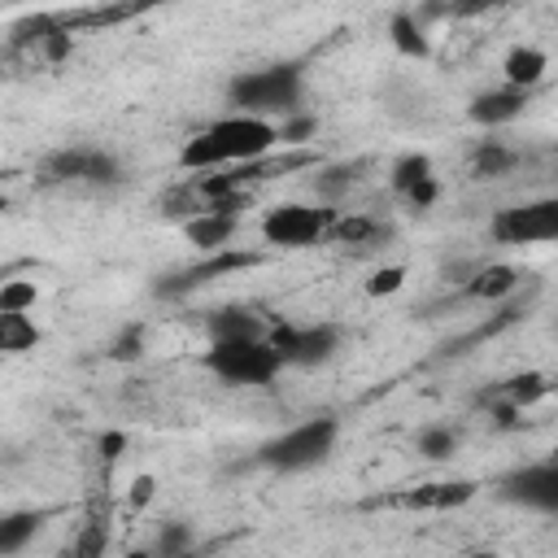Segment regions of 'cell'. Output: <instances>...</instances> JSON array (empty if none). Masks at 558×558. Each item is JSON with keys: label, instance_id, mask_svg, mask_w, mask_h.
Masks as SVG:
<instances>
[{"label": "cell", "instance_id": "f1b7e54d", "mask_svg": "<svg viewBox=\"0 0 558 558\" xmlns=\"http://www.w3.org/2000/svg\"><path fill=\"white\" fill-rule=\"evenodd\" d=\"M187 545H192V536H187L183 523H166L161 536H157V554H183Z\"/></svg>", "mask_w": 558, "mask_h": 558}, {"label": "cell", "instance_id": "484cf974", "mask_svg": "<svg viewBox=\"0 0 558 558\" xmlns=\"http://www.w3.org/2000/svg\"><path fill=\"white\" fill-rule=\"evenodd\" d=\"M314 131H318V118H310V113H288V118L279 122V144H305V140H314Z\"/></svg>", "mask_w": 558, "mask_h": 558}, {"label": "cell", "instance_id": "5b68a950", "mask_svg": "<svg viewBox=\"0 0 558 558\" xmlns=\"http://www.w3.org/2000/svg\"><path fill=\"white\" fill-rule=\"evenodd\" d=\"M488 235L497 244H558V196H541V201H523L510 205L501 214H493Z\"/></svg>", "mask_w": 558, "mask_h": 558}, {"label": "cell", "instance_id": "6da1fadb", "mask_svg": "<svg viewBox=\"0 0 558 558\" xmlns=\"http://www.w3.org/2000/svg\"><path fill=\"white\" fill-rule=\"evenodd\" d=\"M279 144V126L262 113H227L218 122H209L205 131H196L183 148H179V170H222V166H240V161H257Z\"/></svg>", "mask_w": 558, "mask_h": 558}, {"label": "cell", "instance_id": "52a82bcc", "mask_svg": "<svg viewBox=\"0 0 558 558\" xmlns=\"http://www.w3.org/2000/svg\"><path fill=\"white\" fill-rule=\"evenodd\" d=\"M266 336L279 349L283 366H323L340 349V327H331V323H305V327L279 323Z\"/></svg>", "mask_w": 558, "mask_h": 558}, {"label": "cell", "instance_id": "d4e9b609", "mask_svg": "<svg viewBox=\"0 0 558 558\" xmlns=\"http://www.w3.org/2000/svg\"><path fill=\"white\" fill-rule=\"evenodd\" d=\"M31 305H35V283H26V279H4V288H0V314L31 310Z\"/></svg>", "mask_w": 558, "mask_h": 558}, {"label": "cell", "instance_id": "3957f363", "mask_svg": "<svg viewBox=\"0 0 558 558\" xmlns=\"http://www.w3.org/2000/svg\"><path fill=\"white\" fill-rule=\"evenodd\" d=\"M336 436H340V423L331 414H318V418H305L296 427H288L283 436L266 440L257 449V462L270 466V471H310L318 462H327V453L336 449Z\"/></svg>", "mask_w": 558, "mask_h": 558}, {"label": "cell", "instance_id": "4316f807", "mask_svg": "<svg viewBox=\"0 0 558 558\" xmlns=\"http://www.w3.org/2000/svg\"><path fill=\"white\" fill-rule=\"evenodd\" d=\"M401 283H405V266H379L366 279V292L371 296H392V292H401Z\"/></svg>", "mask_w": 558, "mask_h": 558}, {"label": "cell", "instance_id": "277c9868", "mask_svg": "<svg viewBox=\"0 0 558 558\" xmlns=\"http://www.w3.org/2000/svg\"><path fill=\"white\" fill-rule=\"evenodd\" d=\"M205 366L227 384L257 388V384H270L283 371V357L270 344V336H244V340H209Z\"/></svg>", "mask_w": 558, "mask_h": 558}, {"label": "cell", "instance_id": "7402d4cb", "mask_svg": "<svg viewBox=\"0 0 558 558\" xmlns=\"http://www.w3.org/2000/svg\"><path fill=\"white\" fill-rule=\"evenodd\" d=\"M39 523H44V514H35V510L4 514V519H0V554H4V558H9V554H17V549L39 532Z\"/></svg>", "mask_w": 558, "mask_h": 558}, {"label": "cell", "instance_id": "d6a6232c", "mask_svg": "<svg viewBox=\"0 0 558 558\" xmlns=\"http://www.w3.org/2000/svg\"><path fill=\"white\" fill-rule=\"evenodd\" d=\"M493 4H501V0H493Z\"/></svg>", "mask_w": 558, "mask_h": 558}, {"label": "cell", "instance_id": "7c38bea8", "mask_svg": "<svg viewBox=\"0 0 558 558\" xmlns=\"http://www.w3.org/2000/svg\"><path fill=\"white\" fill-rule=\"evenodd\" d=\"M523 105H527V87L501 83V87H493V92H480L466 113H471V122H480V126H506V122H514V118L523 113Z\"/></svg>", "mask_w": 558, "mask_h": 558}, {"label": "cell", "instance_id": "7a4b0ae2", "mask_svg": "<svg viewBox=\"0 0 558 558\" xmlns=\"http://www.w3.org/2000/svg\"><path fill=\"white\" fill-rule=\"evenodd\" d=\"M301 92H305V70L301 61H279L266 70H244L227 83V100L235 105V113H262V118H288L301 109Z\"/></svg>", "mask_w": 558, "mask_h": 558}, {"label": "cell", "instance_id": "603a6c76", "mask_svg": "<svg viewBox=\"0 0 558 558\" xmlns=\"http://www.w3.org/2000/svg\"><path fill=\"white\" fill-rule=\"evenodd\" d=\"M327 235H331L336 244H357V248H366V244H375L384 231H379V222L349 214V218H331V231H327Z\"/></svg>", "mask_w": 558, "mask_h": 558}, {"label": "cell", "instance_id": "9a60e30c", "mask_svg": "<svg viewBox=\"0 0 558 558\" xmlns=\"http://www.w3.org/2000/svg\"><path fill=\"white\" fill-rule=\"evenodd\" d=\"M205 331H209V340H244V336H266L262 318H257L253 310H244V305L214 310V314L205 318Z\"/></svg>", "mask_w": 558, "mask_h": 558}, {"label": "cell", "instance_id": "cb8c5ba5", "mask_svg": "<svg viewBox=\"0 0 558 558\" xmlns=\"http://www.w3.org/2000/svg\"><path fill=\"white\" fill-rule=\"evenodd\" d=\"M458 432L453 427H445V423H436V427H423L418 432V453L423 458H432V462H440V458H449L453 449H458Z\"/></svg>", "mask_w": 558, "mask_h": 558}, {"label": "cell", "instance_id": "ac0fdd59", "mask_svg": "<svg viewBox=\"0 0 558 558\" xmlns=\"http://www.w3.org/2000/svg\"><path fill=\"white\" fill-rule=\"evenodd\" d=\"M514 161H519L514 148H506V144H497V140H484V144L471 153V179H501Z\"/></svg>", "mask_w": 558, "mask_h": 558}, {"label": "cell", "instance_id": "8fae6325", "mask_svg": "<svg viewBox=\"0 0 558 558\" xmlns=\"http://www.w3.org/2000/svg\"><path fill=\"white\" fill-rule=\"evenodd\" d=\"M471 497H475V484H466V480H445V484L405 488V493L388 497V506H401V510H453V506H466Z\"/></svg>", "mask_w": 558, "mask_h": 558}, {"label": "cell", "instance_id": "8992f818", "mask_svg": "<svg viewBox=\"0 0 558 558\" xmlns=\"http://www.w3.org/2000/svg\"><path fill=\"white\" fill-rule=\"evenodd\" d=\"M331 218H336L331 209L288 201V205L266 209V218H262V235H266V244H275V248H310V244L327 240Z\"/></svg>", "mask_w": 558, "mask_h": 558}, {"label": "cell", "instance_id": "d6986e66", "mask_svg": "<svg viewBox=\"0 0 558 558\" xmlns=\"http://www.w3.org/2000/svg\"><path fill=\"white\" fill-rule=\"evenodd\" d=\"M388 39H392V48L401 52V57H427V35H423V26H418V17H410V13H392L388 17Z\"/></svg>", "mask_w": 558, "mask_h": 558}, {"label": "cell", "instance_id": "e0dca14e", "mask_svg": "<svg viewBox=\"0 0 558 558\" xmlns=\"http://www.w3.org/2000/svg\"><path fill=\"white\" fill-rule=\"evenodd\" d=\"M519 288V270L514 266H480L471 279H466V296L475 301H506L510 292Z\"/></svg>", "mask_w": 558, "mask_h": 558}, {"label": "cell", "instance_id": "9c48e42d", "mask_svg": "<svg viewBox=\"0 0 558 558\" xmlns=\"http://www.w3.org/2000/svg\"><path fill=\"white\" fill-rule=\"evenodd\" d=\"M554 388H558V379H554V375H541V371H523V375H510V379H501V384H497L493 392H484L480 401H484V405H493V414H497L501 423H514V414H519V410H527V405L545 401Z\"/></svg>", "mask_w": 558, "mask_h": 558}, {"label": "cell", "instance_id": "5bb4252c", "mask_svg": "<svg viewBox=\"0 0 558 558\" xmlns=\"http://www.w3.org/2000/svg\"><path fill=\"white\" fill-rule=\"evenodd\" d=\"M235 222H240V214L205 209V214H192V218L183 222V235H187V244H196L201 253H218V248H227V240L235 235Z\"/></svg>", "mask_w": 558, "mask_h": 558}, {"label": "cell", "instance_id": "83f0119b", "mask_svg": "<svg viewBox=\"0 0 558 558\" xmlns=\"http://www.w3.org/2000/svg\"><path fill=\"white\" fill-rule=\"evenodd\" d=\"M140 353H144V327H140V323H131V327H126V331L113 340L109 357H113V362H135Z\"/></svg>", "mask_w": 558, "mask_h": 558}, {"label": "cell", "instance_id": "44dd1931", "mask_svg": "<svg viewBox=\"0 0 558 558\" xmlns=\"http://www.w3.org/2000/svg\"><path fill=\"white\" fill-rule=\"evenodd\" d=\"M35 340H39V327H35V318H26V310L0 314V349L4 353H26V349H35Z\"/></svg>", "mask_w": 558, "mask_h": 558}, {"label": "cell", "instance_id": "4fadbf2b", "mask_svg": "<svg viewBox=\"0 0 558 558\" xmlns=\"http://www.w3.org/2000/svg\"><path fill=\"white\" fill-rule=\"evenodd\" d=\"M244 266H257V253H214L209 262H201V266H187L179 279L170 275L166 283H157V292L161 296H174V292H187V288H196V283H205V279H214V275H227V270H244Z\"/></svg>", "mask_w": 558, "mask_h": 558}, {"label": "cell", "instance_id": "30bf717a", "mask_svg": "<svg viewBox=\"0 0 558 558\" xmlns=\"http://www.w3.org/2000/svg\"><path fill=\"white\" fill-rule=\"evenodd\" d=\"M501 497L519 501L527 510H558V462H541V466H523L514 475L501 480Z\"/></svg>", "mask_w": 558, "mask_h": 558}, {"label": "cell", "instance_id": "2e32d148", "mask_svg": "<svg viewBox=\"0 0 558 558\" xmlns=\"http://www.w3.org/2000/svg\"><path fill=\"white\" fill-rule=\"evenodd\" d=\"M545 70H549V61H545V52H541V48H532V44L510 48V52H506V61H501V78H506V83H514V87H527V92L545 78Z\"/></svg>", "mask_w": 558, "mask_h": 558}, {"label": "cell", "instance_id": "ffe728a7", "mask_svg": "<svg viewBox=\"0 0 558 558\" xmlns=\"http://www.w3.org/2000/svg\"><path fill=\"white\" fill-rule=\"evenodd\" d=\"M423 179H432V157H427V153H405V157H397L392 170H388V183H392L397 196H410Z\"/></svg>", "mask_w": 558, "mask_h": 558}, {"label": "cell", "instance_id": "1f68e13d", "mask_svg": "<svg viewBox=\"0 0 558 558\" xmlns=\"http://www.w3.org/2000/svg\"><path fill=\"white\" fill-rule=\"evenodd\" d=\"M122 449H126V436L122 432H105L100 436V458H118Z\"/></svg>", "mask_w": 558, "mask_h": 558}, {"label": "cell", "instance_id": "ba28073f", "mask_svg": "<svg viewBox=\"0 0 558 558\" xmlns=\"http://www.w3.org/2000/svg\"><path fill=\"white\" fill-rule=\"evenodd\" d=\"M44 179L52 183H118V157L105 148H57L44 161Z\"/></svg>", "mask_w": 558, "mask_h": 558}, {"label": "cell", "instance_id": "4dcf8cb0", "mask_svg": "<svg viewBox=\"0 0 558 558\" xmlns=\"http://www.w3.org/2000/svg\"><path fill=\"white\" fill-rule=\"evenodd\" d=\"M153 493H157V480H153V475H135V480H131V506H135V510H144V506L153 501Z\"/></svg>", "mask_w": 558, "mask_h": 558}, {"label": "cell", "instance_id": "f546056e", "mask_svg": "<svg viewBox=\"0 0 558 558\" xmlns=\"http://www.w3.org/2000/svg\"><path fill=\"white\" fill-rule=\"evenodd\" d=\"M436 196H440V183H436V174H432V179H423L405 201H410L414 209H432V205H436Z\"/></svg>", "mask_w": 558, "mask_h": 558}]
</instances>
